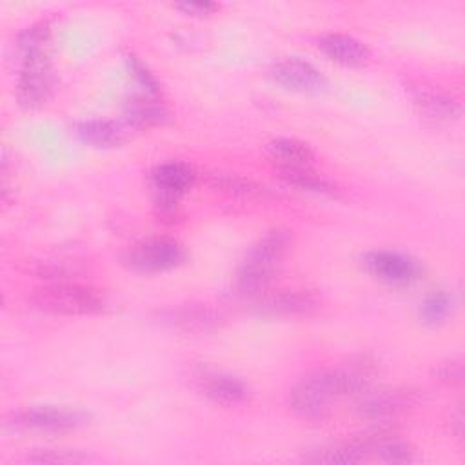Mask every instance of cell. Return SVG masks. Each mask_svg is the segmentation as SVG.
Segmentation results:
<instances>
[{
    "instance_id": "6da1fadb",
    "label": "cell",
    "mask_w": 465,
    "mask_h": 465,
    "mask_svg": "<svg viewBox=\"0 0 465 465\" xmlns=\"http://www.w3.org/2000/svg\"><path fill=\"white\" fill-rule=\"evenodd\" d=\"M374 365L361 358L349 367L323 369L302 378L291 391L289 403L294 412L303 418H318L329 403L343 396H360L371 385Z\"/></svg>"
},
{
    "instance_id": "7a4b0ae2",
    "label": "cell",
    "mask_w": 465,
    "mask_h": 465,
    "mask_svg": "<svg viewBox=\"0 0 465 465\" xmlns=\"http://www.w3.org/2000/svg\"><path fill=\"white\" fill-rule=\"evenodd\" d=\"M292 234L287 229L267 231L245 254L236 272V287L242 294H258L276 276L289 247Z\"/></svg>"
},
{
    "instance_id": "3957f363",
    "label": "cell",
    "mask_w": 465,
    "mask_h": 465,
    "mask_svg": "<svg viewBox=\"0 0 465 465\" xmlns=\"http://www.w3.org/2000/svg\"><path fill=\"white\" fill-rule=\"evenodd\" d=\"M31 303L42 312L69 316L96 314L105 307V300L96 289L74 282H51L33 292Z\"/></svg>"
},
{
    "instance_id": "277c9868",
    "label": "cell",
    "mask_w": 465,
    "mask_h": 465,
    "mask_svg": "<svg viewBox=\"0 0 465 465\" xmlns=\"http://www.w3.org/2000/svg\"><path fill=\"white\" fill-rule=\"evenodd\" d=\"M54 74L47 51L20 54V73L16 82L18 104L25 109L44 107L53 96Z\"/></svg>"
},
{
    "instance_id": "5b68a950",
    "label": "cell",
    "mask_w": 465,
    "mask_h": 465,
    "mask_svg": "<svg viewBox=\"0 0 465 465\" xmlns=\"http://www.w3.org/2000/svg\"><path fill=\"white\" fill-rule=\"evenodd\" d=\"M185 262L183 247L171 238H149L136 243L124 256V263L143 274L165 272Z\"/></svg>"
},
{
    "instance_id": "8992f818",
    "label": "cell",
    "mask_w": 465,
    "mask_h": 465,
    "mask_svg": "<svg viewBox=\"0 0 465 465\" xmlns=\"http://www.w3.org/2000/svg\"><path fill=\"white\" fill-rule=\"evenodd\" d=\"M196 171L185 162H163L151 173V187L154 191L156 205L163 213H173L178 200L193 187Z\"/></svg>"
},
{
    "instance_id": "52a82bcc",
    "label": "cell",
    "mask_w": 465,
    "mask_h": 465,
    "mask_svg": "<svg viewBox=\"0 0 465 465\" xmlns=\"http://www.w3.org/2000/svg\"><path fill=\"white\" fill-rule=\"evenodd\" d=\"M361 263L372 278L389 285H411L421 276L420 263L398 251H371L361 258Z\"/></svg>"
},
{
    "instance_id": "ba28073f",
    "label": "cell",
    "mask_w": 465,
    "mask_h": 465,
    "mask_svg": "<svg viewBox=\"0 0 465 465\" xmlns=\"http://www.w3.org/2000/svg\"><path fill=\"white\" fill-rule=\"evenodd\" d=\"M89 420L91 416L80 409L56 407V405H38L15 414L16 427L47 430V432L74 430L87 425Z\"/></svg>"
},
{
    "instance_id": "9c48e42d",
    "label": "cell",
    "mask_w": 465,
    "mask_h": 465,
    "mask_svg": "<svg viewBox=\"0 0 465 465\" xmlns=\"http://www.w3.org/2000/svg\"><path fill=\"white\" fill-rule=\"evenodd\" d=\"M418 401L416 392L405 389H392V391H365L358 396L356 409L367 420H389L398 416L400 412L407 411Z\"/></svg>"
},
{
    "instance_id": "30bf717a",
    "label": "cell",
    "mask_w": 465,
    "mask_h": 465,
    "mask_svg": "<svg viewBox=\"0 0 465 465\" xmlns=\"http://www.w3.org/2000/svg\"><path fill=\"white\" fill-rule=\"evenodd\" d=\"M271 76L285 89L305 94L320 93L327 85L325 76L312 64L300 58H283L276 62L271 69Z\"/></svg>"
},
{
    "instance_id": "8fae6325",
    "label": "cell",
    "mask_w": 465,
    "mask_h": 465,
    "mask_svg": "<svg viewBox=\"0 0 465 465\" xmlns=\"http://www.w3.org/2000/svg\"><path fill=\"white\" fill-rule=\"evenodd\" d=\"M320 300L309 291H280L258 300L256 311L267 316H302L318 311Z\"/></svg>"
},
{
    "instance_id": "7c38bea8",
    "label": "cell",
    "mask_w": 465,
    "mask_h": 465,
    "mask_svg": "<svg viewBox=\"0 0 465 465\" xmlns=\"http://www.w3.org/2000/svg\"><path fill=\"white\" fill-rule=\"evenodd\" d=\"M409 94L423 118L432 122H452L461 116V107L441 91L425 85H409Z\"/></svg>"
},
{
    "instance_id": "4fadbf2b",
    "label": "cell",
    "mask_w": 465,
    "mask_h": 465,
    "mask_svg": "<svg viewBox=\"0 0 465 465\" xmlns=\"http://www.w3.org/2000/svg\"><path fill=\"white\" fill-rule=\"evenodd\" d=\"M162 322L183 332H207L222 323V314L205 305H183L160 314Z\"/></svg>"
},
{
    "instance_id": "5bb4252c",
    "label": "cell",
    "mask_w": 465,
    "mask_h": 465,
    "mask_svg": "<svg viewBox=\"0 0 465 465\" xmlns=\"http://www.w3.org/2000/svg\"><path fill=\"white\" fill-rule=\"evenodd\" d=\"M318 45L329 60L347 67H363L371 60V51L367 49V45L349 35H325L320 38Z\"/></svg>"
},
{
    "instance_id": "9a60e30c",
    "label": "cell",
    "mask_w": 465,
    "mask_h": 465,
    "mask_svg": "<svg viewBox=\"0 0 465 465\" xmlns=\"http://www.w3.org/2000/svg\"><path fill=\"white\" fill-rule=\"evenodd\" d=\"M202 392L222 405H240L249 400V387L229 374L222 372H205L200 376Z\"/></svg>"
},
{
    "instance_id": "2e32d148",
    "label": "cell",
    "mask_w": 465,
    "mask_h": 465,
    "mask_svg": "<svg viewBox=\"0 0 465 465\" xmlns=\"http://www.w3.org/2000/svg\"><path fill=\"white\" fill-rule=\"evenodd\" d=\"M269 158L278 169H307L314 165L316 154L309 143L296 138H276L267 143Z\"/></svg>"
},
{
    "instance_id": "e0dca14e",
    "label": "cell",
    "mask_w": 465,
    "mask_h": 465,
    "mask_svg": "<svg viewBox=\"0 0 465 465\" xmlns=\"http://www.w3.org/2000/svg\"><path fill=\"white\" fill-rule=\"evenodd\" d=\"M169 118L163 104L154 100V96L134 98L124 109V122L133 129H151L163 125Z\"/></svg>"
},
{
    "instance_id": "ac0fdd59",
    "label": "cell",
    "mask_w": 465,
    "mask_h": 465,
    "mask_svg": "<svg viewBox=\"0 0 465 465\" xmlns=\"http://www.w3.org/2000/svg\"><path fill=\"white\" fill-rule=\"evenodd\" d=\"M76 133L91 147H114L124 140L122 127L111 120H85Z\"/></svg>"
},
{
    "instance_id": "d6986e66",
    "label": "cell",
    "mask_w": 465,
    "mask_h": 465,
    "mask_svg": "<svg viewBox=\"0 0 465 465\" xmlns=\"http://www.w3.org/2000/svg\"><path fill=\"white\" fill-rule=\"evenodd\" d=\"M280 178L287 185L298 187L302 191H311V193L329 194V196H336L340 193V189L331 180L318 174L312 167H307V169H280Z\"/></svg>"
},
{
    "instance_id": "ffe728a7",
    "label": "cell",
    "mask_w": 465,
    "mask_h": 465,
    "mask_svg": "<svg viewBox=\"0 0 465 465\" xmlns=\"http://www.w3.org/2000/svg\"><path fill=\"white\" fill-rule=\"evenodd\" d=\"M209 183L213 187H216L222 193L232 194V196H243V198H251V196H263L267 193V189L263 185H258L252 180L236 176V174H229V173H214L209 176Z\"/></svg>"
},
{
    "instance_id": "44dd1931",
    "label": "cell",
    "mask_w": 465,
    "mask_h": 465,
    "mask_svg": "<svg viewBox=\"0 0 465 465\" xmlns=\"http://www.w3.org/2000/svg\"><path fill=\"white\" fill-rule=\"evenodd\" d=\"M452 312V296L445 291H434L425 296L420 307V318L423 323L436 327L441 325Z\"/></svg>"
},
{
    "instance_id": "7402d4cb",
    "label": "cell",
    "mask_w": 465,
    "mask_h": 465,
    "mask_svg": "<svg viewBox=\"0 0 465 465\" xmlns=\"http://www.w3.org/2000/svg\"><path fill=\"white\" fill-rule=\"evenodd\" d=\"M49 42V27L45 24H36L24 29L16 38V47L20 54L44 53Z\"/></svg>"
},
{
    "instance_id": "603a6c76",
    "label": "cell",
    "mask_w": 465,
    "mask_h": 465,
    "mask_svg": "<svg viewBox=\"0 0 465 465\" xmlns=\"http://www.w3.org/2000/svg\"><path fill=\"white\" fill-rule=\"evenodd\" d=\"M374 452L381 461L387 463H409L414 460V449L409 443L401 440H391L389 436L376 443Z\"/></svg>"
},
{
    "instance_id": "cb8c5ba5",
    "label": "cell",
    "mask_w": 465,
    "mask_h": 465,
    "mask_svg": "<svg viewBox=\"0 0 465 465\" xmlns=\"http://www.w3.org/2000/svg\"><path fill=\"white\" fill-rule=\"evenodd\" d=\"M35 463H84L89 458L78 450H54V449H38L27 456Z\"/></svg>"
},
{
    "instance_id": "d4e9b609",
    "label": "cell",
    "mask_w": 465,
    "mask_h": 465,
    "mask_svg": "<svg viewBox=\"0 0 465 465\" xmlns=\"http://www.w3.org/2000/svg\"><path fill=\"white\" fill-rule=\"evenodd\" d=\"M127 65H129V71H131L133 78L145 91L147 96H156L160 93L158 80L154 78V74L136 56H127Z\"/></svg>"
},
{
    "instance_id": "484cf974",
    "label": "cell",
    "mask_w": 465,
    "mask_h": 465,
    "mask_svg": "<svg viewBox=\"0 0 465 465\" xmlns=\"http://www.w3.org/2000/svg\"><path fill=\"white\" fill-rule=\"evenodd\" d=\"M436 376L447 385H460L463 381V363L461 360H447L438 365Z\"/></svg>"
},
{
    "instance_id": "4316f807",
    "label": "cell",
    "mask_w": 465,
    "mask_h": 465,
    "mask_svg": "<svg viewBox=\"0 0 465 465\" xmlns=\"http://www.w3.org/2000/svg\"><path fill=\"white\" fill-rule=\"evenodd\" d=\"M174 7L180 9L185 15H191V16H207L218 5L213 4V2H182V4H176Z\"/></svg>"
},
{
    "instance_id": "83f0119b",
    "label": "cell",
    "mask_w": 465,
    "mask_h": 465,
    "mask_svg": "<svg viewBox=\"0 0 465 465\" xmlns=\"http://www.w3.org/2000/svg\"><path fill=\"white\" fill-rule=\"evenodd\" d=\"M450 432L461 440L463 438V427H465V416H463V409L456 407L454 412H450Z\"/></svg>"
}]
</instances>
